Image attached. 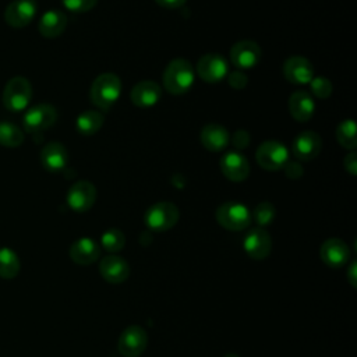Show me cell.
<instances>
[{
	"instance_id": "obj_14",
	"label": "cell",
	"mask_w": 357,
	"mask_h": 357,
	"mask_svg": "<svg viewBox=\"0 0 357 357\" xmlns=\"http://www.w3.org/2000/svg\"><path fill=\"white\" fill-rule=\"evenodd\" d=\"M283 75L294 85H304L314 78V67L308 59L291 56L283 64Z\"/></svg>"
},
{
	"instance_id": "obj_20",
	"label": "cell",
	"mask_w": 357,
	"mask_h": 357,
	"mask_svg": "<svg viewBox=\"0 0 357 357\" xmlns=\"http://www.w3.org/2000/svg\"><path fill=\"white\" fill-rule=\"evenodd\" d=\"M162 89L153 81H141L135 84L130 92L131 102L138 107H152L159 102Z\"/></svg>"
},
{
	"instance_id": "obj_29",
	"label": "cell",
	"mask_w": 357,
	"mask_h": 357,
	"mask_svg": "<svg viewBox=\"0 0 357 357\" xmlns=\"http://www.w3.org/2000/svg\"><path fill=\"white\" fill-rule=\"evenodd\" d=\"M102 247L109 252L120 251L126 244V237L119 229H109L100 237Z\"/></svg>"
},
{
	"instance_id": "obj_8",
	"label": "cell",
	"mask_w": 357,
	"mask_h": 357,
	"mask_svg": "<svg viewBox=\"0 0 357 357\" xmlns=\"http://www.w3.org/2000/svg\"><path fill=\"white\" fill-rule=\"evenodd\" d=\"M148 344V336L142 326L130 325L127 326L117 342V347L124 357H139Z\"/></svg>"
},
{
	"instance_id": "obj_7",
	"label": "cell",
	"mask_w": 357,
	"mask_h": 357,
	"mask_svg": "<svg viewBox=\"0 0 357 357\" xmlns=\"http://www.w3.org/2000/svg\"><path fill=\"white\" fill-rule=\"evenodd\" d=\"M57 120L56 109L49 103H39L26 110L24 114V127L31 134H39L50 128Z\"/></svg>"
},
{
	"instance_id": "obj_34",
	"label": "cell",
	"mask_w": 357,
	"mask_h": 357,
	"mask_svg": "<svg viewBox=\"0 0 357 357\" xmlns=\"http://www.w3.org/2000/svg\"><path fill=\"white\" fill-rule=\"evenodd\" d=\"M344 169H346L351 176H356V174H357V155H356V151H350V152L344 156Z\"/></svg>"
},
{
	"instance_id": "obj_36",
	"label": "cell",
	"mask_w": 357,
	"mask_h": 357,
	"mask_svg": "<svg viewBox=\"0 0 357 357\" xmlns=\"http://www.w3.org/2000/svg\"><path fill=\"white\" fill-rule=\"evenodd\" d=\"M234 145L238 148V149H243L248 145V132L244 131V130H238L236 134H234Z\"/></svg>"
},
{
	"instance_id": "obj_13",
	"label": "cell",
	"mask_w": 357,
	"mask_h": 357,
	"mask_svg": "<svg viewBox=\"0 0 357 357\" xmlns=\"http://www.w3.org/2000/svg\"><path fill=\"white\" fill-rule=\"evenodd\" d=\"M36 10L35 0H14L4 10V21L11 28H24L33 20Z\"/></svg>"
},
{
	"instance_id": "obj_28",
	"label": "cell",
	"mask_w": 357,
	"mask_h": 357,
	"mask_svg": "<svg viewBox=\"0 0 357 357\" xmlns=\"http://www.w3.org/2000/svg\"><path fill=\"white\" fill-rule=\"evenodd\" d=\"M336 139L343 148H346L349 151H354L357 146L356 123L350 119L343 120L336 128Z\"/></svg>"
},
{
	"instance_id": "obj_27",
	"label": "cell",
	"mask_w": 357,
	"mask_h": 357,
	"mask_svg": "<svg viewBox=\"0 0 357 357\" xmlns=\"http://www.w3.org/2000/svg\"><path fill=\"white\" fill-rule=\"evenodd\" d=\"M24 142V132L10 121H0V145L7 148L20 146Z\"/></svg>"
},
{
	"instance_id": "obj_11",
	"label": "cell",
	"mask_w": 357,
	"mask_h": 357,
	"mask_svg": "<svg viewBox=\"0 0 357 357\" xmlns=\"http://www.w3.org/2000/svg\"><path fill=\"white\" fill-rule=\"evenodd\" d=\"M322 148V141L318 132L307 130L300 132L291 144V152L297 160L308 162L315 159Z\"/></svg>"
},
{
	"instance_id": "obj_19",
	"label": "cell",
	"mask_w": 357,
	"mask_h": 357,
	"mask_svg": "<svg viewBox=\"0 0 357 357\" xmlns=\"http://www.w3.org/2000/svg\"><path fill=\"white\" fill-rule=\"evenodd\" d=\"M39 159L45 170H47L49 173H59L66 167L68 153L63 144L53 141L42 148Z\"/></svg>"
},
{
	"instance_id": "obj_12",
	"label": "cell",
	"mask_w": 357,
	"mask_h": 357,
	"mask_svg": "<svg viewBox=\"0 0 357 357\" xmlns=\"http://www.w3.org/2000/svg\"><path fill=\"white\" fill-rule=\"evenodd\" d=\"M261 59V47L257 42L250 39H243L234 43L230 49L231 63L241 70L252 68L258 64Z\"/></svg>"
},
{
	"instance_id": "obj_18",
	"label": "cell",
	"mask_w": 357,
	"mask_h": 357,
	"mask_svg": "<svg viewBox=\"0 0 357 357\" xmlns=\"http://www.w3.org/2000/svg\"><path fill=\"white\" fill-rule=\"evenodd\" d=\"M99 272L109 283H123L130 275V266L123 257L112 254L100 259Z\"/></svg>"
},
{
	"instance_id": "obj_15",
	"label": "cell",
	"mask_w": 357,
	"mask_h": 357,
	"mask_svg": "<svg viewBox=\"0 0 357 357\" xmlns=\"http://www.w3.org/2000/svg\"><path fill=\"white\" fill-rule=\"evenodd\" d=\"M243 247L252 259H264L271 254L272 238L266 230L262 227H255L244 237Z\"/></svg>"
},
{
	"instance_id": "obj_32",
	"label": "cell",
	"mask_w": 357,
	"mask_h": 357,
	"mask_svg": "<svg viewBox=\"0 0 357 357\" xmlns=\"http://www.w3.org/2000/svg\"><path fill=\"white\" fill-rule=\"evenodd\" d=\"M63 6L73 13H85L92 10L98 0H61Z\"/></svg>"
},
{
	"instance_id": "obj_31",
	"label": "cell",
	"mask_w": 357,
	"mask_h": 357,
	"mask_svg": "<svg viewBox=\"0 0 357 357\" xmlns=\"http://www.w3.org/2000/svg\"><path fill=\"white\" fill-rule=\"evenodd\" d=\"M310 86H311L314 96H317L319 99H326L332 93V84L328 78H324V77L312 78L310 81Z\"/></svg>"
},
{
	"instance_id": "obj_24",
	"label": "cell",
	"mask_w": 357,
	"mask_h": 357,
	"mask_svg": "<svg viewBox=\"0 0 357 357\" xmlns=\"http://www.w3.org/2000/svg\"><path fill=\"white\" fill-rule=\"evenodd\" d=\"M201 144L211 152H220L229 144V132L226 127L220 124H206L199 134Z\"/></svg>"
},
{
	"instance_id": "obj_22",
	"label": "cell",
	"mask_w": 357,
	"mask_h": 357,
	"mask_svg": "<svg viewBox=\"0 0 357 357\" xmlns=\"http://www.w3.org/2000/svg\"><path fill=\"white\" fill-rule=\"evenodd\" d=\"M67 26V15L60 10L46 11L38 24V31L43 38L53 39L64 32Z\"/></svg>"
},
{
	"instance_id": "obj_9",
	"label": "cell",
	"mask_w": 357,
	"mask_h": 357,
	"mask_svg": "<svg viewBox=\"0 0 357 357\" xmlns=\"http://www.w3.org/2000/svg\"><path fill=\"white\" fill-rule=\"evenodd\" d=\"M229 73L227 61L218 53H206L197 63V74L208 84H216L222 81Z\"/></svg>"
},
{
	"instance_id": "obj_10",
	"label": "cell",
	"mask_w": 357,
	"mask_h": 357,
	"mask_svg": "<svg viewBox=\"0 0 357 357\" xmlns=\"http://www.w3.org/2000/svg\"><path fill=\"white\" fill-rule=\"evenodd\" d=\"M67 204L75 212H86L96 199V188L91 181L79 180L74 183L67 191Z\"/></svg>"
},
{
	"instance_id": "obj_38",
	"label": "cell",
	"mask_w": 357,
	"mask_h": 357,
	"mask_svg": "<svg viewBox=\"0 0 357 357\" xmlns=\"http://www.w3.org/2000/svg\"><path fill=\"white\" fill-rule=\"evenodd\" d=\"M356 265H357L356 261H353L351 265L349 266V272H347V279H349V282L353 287L357 286V283H356Z\"/></svg>"
},
{
	"instance_id": "obj_37",
	"label": "cell",
	"mask_w": 357,
	"mask_h": 357,
	"mask_svg": "<svg viewBox=\"0 0 357 357\" xmlns=\"http://www.w3.org/2000/svg\"><path fill=\"white\" fill-rule=\"evenodd\" d=\"M163 8H178L184 6L187 0H155Z\"/></svg>"
},
{
	"instance_id": "obj_21",
	"label": "cell",
	"mask_w": 357,
	"mask_h": 357,
	"mask_svg": "<svg viewBox=\"0 0 357 357\" xmlns=\"http://www.w3.org/2000/svg\"><path fill=\"white\" fill-rule=\"evenodd\" d=\"M100 255L99 244L88 237L78 238L70 247V258L78 265H91Z\"/></svg>"
},
{
	"instance_id": "obj_17",
	"label": "cell",
	"mask_w": 357,
	"mask_h": 357,
	"mask_svg": "<svg viewBox=\"0 0 357 357\" xmlns=\"http://www.w3.org/2000/svg\"><path fill=\"white\" fill-rule=\"evenodd\" d=\"M319 257L329 268H340L349 261L350 250L340 238H328L319 248Z\"/></svg>"
},
{
	"instance_id": "obj_6",
	"label": "cell",
	"mask_w": 357,
	"mask_h": 357,
	"mask_svg": "<svg viewBox=\"0 0 357 357\" xmlns=\"http://www.w3.org/2000/svg\"><path fill=\"white\" fill-rule=\"evenodd\" d=\"M255 159L262 169L276 172L279 169H283L284 165L289 162V151L282 142L275 139H266L258 146L255 152Z\"/></svg>"
},
{
	"instance_id": "obj_3",
	"label": "cell",
	"mask_w": 357,
	"mask_h": 357,
	"mask_svg": "<svg viewBox=\"0 0 357 357\" xmlns=\"http://www.w3.org/2000/svg\"><path fill=\"white\" fill-rule=\"evenodd\" d=\"M180 218V212L173 202L162 201L151 205L145 215L144 222L145 225L153 231H166L172 229Z\"/></svg>"
},
{
	"instance_id": "obj_23",
	"label": "cell",
	"mask_w": 357,
	"mask_h": 357,
	"mask_svg": "<svg viewBox=\"0 0 357 357\" xmlns=\"http://www.w3.org/2000/svg\"><path fill=\"white\" fill-rule=\"evenodd\" d=\"M315 110V103L311 95L305 91H296L289 98V112L297 121H308Z\"/></svg>"
},
{
	"instance_id": "obj_25",
	"label": "cell",
	"mask_w": 357,
	"mask_h": 357,
	"mask_svg": "<svg viewBox=\"0 0 357 357\" xmlns=\"http://www.w3.org/2000/svg\"><path fill=\"white\" fill-rule=\"evenodd\" d=\"M103 116L95 110H86L81 113L75 120V128L82 135H92L98 132L103 126Z\"/></svg>"
},
{
	"instance_id": "obj_30",
	"label": "cell",
	"mask_w": 357,
	"mask_h": 357,
	"mask_svg": "<svg viewBox=\"0 0 357 357\" xmlns=\"http://www.w3.org/2000/svg\"><path fill=\"white\" fill-rule=\"evenodd\" d=\"M275 215H276V211L271 202H261L255 206L251 218H254V220L259 225V227H264L273 222Z\"/></svg>"
},
{
	"instance_id": "obj_39",
	"label": "cell",
	"mask_w": 357,
	"mask_h": 357,
	"mask_svg": "<svg viewBox=\"0 0 357 357\" xmlns=\"http://www.w3.org/2000/svg\"><path fill=\"white\" fill-rule=\"evenodd\" d=\"M225 357H238L237 354H233V353H229V354H226Z\"/></svg>"
},
{
	"instance_id": "obj_1",
	"label": "cell",
	"mask_w": 357,
	"mask_h": 357,
	"mask_svg": "<svg viewBox=\"0 0 357 357\" xmlns=\"http://www.w3.org/2000/svg\"><path fill=\"white\" fill-rule=\"evenodd\" d=\"M194 84V68L185 59L172 60L163 73V85L172 95L185 93Z\"/></svg>"
},
{
	"instance_id": "obj_26",
	"label": "cell",
	"mask_w": 357,
	"mask_h": 357,
	"mask_svg": "<svg viewBox=\"0 0 357 357\" xmlns=\"http://www.w3.org/2000/svg\"><path fill=\"white\" fill-rule=\"evenodd\" d=\"M20 272V259L18 255L4 247L0 248V278L3 279H13Z\"/></svg>"
},
{
	"instance_id": "obj_4",
	"label": "cell",
	"mask_w": 357,
	"mask_h": 357,
	"mask_svg": "<svg viewBox=\"0 0 357 357\" xmlns=\"http://www.w3.org/2000/svg\"><path fill=\"white\" fill-rule=\"evenodd\" d=\"M31 96V82L25 77H13L3 89V105L10 112H21L29 105Z\"/></svg>"
},
{
	"instance_id": "obj_2",
	"label": "cell",
	"mask_w": 357,
	"mask_h": 357,
	"mask_svg": "<svg viewBox=\"0 0 357 357\" xmlns=\"http://www.w3.org/2000/svg\"><path fill=\"white\" fill-rule=\"evenodd\" d=\"M121 92V81L113 73H103L95 78L89 89L91 102L100 107L109 109L119 99Z\"/></svg>"
},
{
	"instance_id": "obj_35",
	"label": "cell",
	"mask_w": 357,
	"mask_h": 357,
	"mask_svg": "<svg viewBox=\"0 0 357 357\" xmlns=\"http://www.w3.org/2000/svg\"><path fill=\"white\" fill-rule=\"evenodd\" d=\"M284 170L286 176L290 178H298L300 176H303V166L298 162H287L284 165Z\"/></svg>"
},
{
	"instance_id": "obj_5",
	"label": "cell",
	"mask_w": 357,
	"mask_h": 357,
	"mask_svg": "<svg viewBox=\"0 0 357 357\" xmlns=\"http://www.w3.org/2000/svg\"><path fill=\"white\" fill-rule=\"evenodd\" d=\"M218 223L231 231H240L250 226L251 213L248 208L240 202H225L216 209Z\"/></svg>"
},
{
	"instance_id": "obj_33",
	"label": "cell",
	"mask_w": 357,
	"mask_h": 357,
	"mask_svg": "<svg viewBox=\"0 0 357 357\" xmlns=\"http://www.w3.org/2000/svg\"><path fill=\"white\" fill-rule=\"evenodd\" d=\"M227 81H229V84H230L231 88L243 89V88L247 85L248 78H247V75H245L244 73H241V71H233V73H230V74L227 75Z\"/></svg>"
},
{
	"instance_id": "obj_16",
	"label": "cell",
	"mask_w": 357,
	"mask_h": 357,
	"mask_svg": "<svg viewBox=\"0 0 357 357\" xmlns=\"http://www.w3.org/2000/svg\"><path fill=\"white\" fill-rule=\"evenodd\" d=\"M220 170L226 178L231 181H243L250 174V163L243 153L230 151L222 156Z\"/></svg>"
}]
</instances>
